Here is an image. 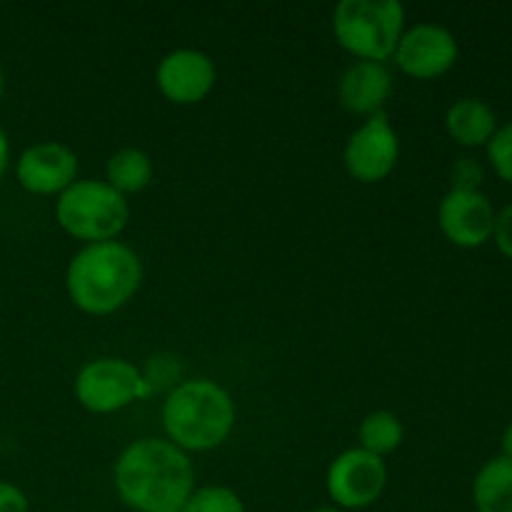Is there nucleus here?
<instances>
[{
	"label": "nucleus",
	"instance_id": "f257e3e1",
	"mask_svg": "<svg viewBox=\"0 0 512 512\" xmlns=\"http://www.w3.org/2000/svg\"><path fill=\"white\" fill-rule=\"evenodd\" d=\"M113 485L133 512H180L195 490L193 460L170 440L140 438L115 460Z\"/></svg>",
	"mask_w": 512,
	"mask_h": 512
},
{
	"label": "nucleus",
	"instance_id": "f03ea898",
	"mask_svg": "<svg viewBox=\"0 0 512 512\" xmlns=\"http://www.w3.org/2000/svg\"><path fill=\"white\" fill-rule=\"evenodd\" d=\"M143 260L120 240L83 245L65 270V290L80 313L110 315L130 303L143 285Z\"/></svg>",
	"mask_w": 512,
	"mask_h": 512
},
{
	"label": "nucleus",
	"instance_id": "7ed1b4c3",
	"mask_svg": "<svg viewBox=\"0 0 512 512\" xmlns=\"http://www.w3.org/2000/svg\"><path fill=\"white\" fill-rule=\"evenodd\" d=\"M235 415V400L223 385L208 378L183 380L165 395V440L183 453H208L230 438Z\"/></svg>",
	"mask_w": 512,
	"mask_h": 512
},
{
	"label": "nucleus",
	"instance_id": "20e7f679",
	"mask_svg": "<svg viewBox=\"0 0 512 512\" xmlns=\"http://www.w3.org/2000/svg\"><path fill=\"white\" fill-rule=\"evenodd\" d=\"M333 33L355 60L385 63L405 33V5L400 0H340L333 10Z\"/></svg>",
	"mask_w": 512,
	"mask_h": 512
},
{
	"label": "nucleus",
	"instance_id": "39448f33",
	"mask_svg": "<svg viewBox=\"0 0 512 512\" xmlns=\"http://www.w3.org/2000/svg\"><path fill=\"white\" fill-rule=\"evenodd\" d=\"M55 220L80 243H108L128 225L130 203L105 180L78 178L55 200Z\"/></svg>",
	"mask_w": 512,
	"mask_h": 512
},
{
	"label": "nucleus",
	"instance_id": "423d86ee",
	"mask_svg": "<svg viewBox=\"0 0 512 512\" xmlns=\"http://www.w3.org/2000/svg\"><path fill=\"white\" fill-rule=\"evenodd\" d=\"M75 400L93 415H110L153 393L148 378L125 358H98L75 375Z\"/></svg>",
	"mask_w": 512,
	"mask_h": 512
},
{
	"label": "nucleus",
	"instance_id": "0eeeda50",
	"mask_svg": "<svg viewBox=\"0 0 512 512\" xmlns=\"http://www.w3.org/2000/svg\"><path fill=\"white\" fill-rule=\"evenodd\" d=\"M388 488V465L363 448L340 453L325 473V490L335 508L365 510L378 503Z\"/></svg>",
	"mask_w": 512,
	"mask_h": 512
},
{
	"label": "nucleus",
	"instance_id": "6e6552de",
	"mask_svg": "<svg viewBox=\"0 0 512 512\" xmlns=\"http://www.w3.org/2000/svg\"><path fill=\"white\" fill-rule=\"evenodd\" d=\"M400 160V138L388 113L370 115L350 133L343 148V165L363 185L383 183Z\"/></svg>",
	"mask_w": 512,
	"mask_h": 512
},
{
	"label": "nucleus",
	"instance_id": "1a4fd4ad",
	"mask_svg": "<svg viewBox=\"0 0 512 512\" xmlns=\"http://www.w3.org/2000/svg\"><path fill=\"white\" fill-rule=\"evenodd\" d=\"M458 55V40L445 25L418 23L405 28L393 60L400 73L408 78L435 80L453 70Z\"/></svg>",
	"mask_w": 512,
	"mask_h": 512
},
{
	"label": "nucleus",
	"instance_id": "9d476101",
	"mask_svg": "<svg viewBox=\"0 0 512 512\" xmlns=\"http://www.w3.org/2000/svg\"><path fill=\"white\" fill-rule=\"evenodd\" d=\"M495 218L498 210L483 190H448L438 205L440 233L465 250L483 248L493 240Z\"/></svg>",
	"mask_w": 512,
	"mask_h": 512
},
{
	"label": "nucleus",
	"instance_id": "9b49d317",
	"mask_svg": "<svg viewBox=\"0 0 512 512\" xmlns=\"http://www.w3.org/2000/svg\"><path fill=\"white\" fill-rule=\"evenodd\" d=\"M218 80L213 58L203 50L175 48L160 58L155 85L173 105H195L208 98Z\"/></svg>",
	"mask_w": 512,
	"mask_h": 512
},
{
	"label": "nucleus",
	"instance_id": "f8f14e48",
	"mask_svg": "<svg viewBox=\"0 0 512 512\" xmlns=\"http://www.w3.org/2000/svg\"><path fill=\"white\" fill-rule=\"evenodd\" d=\"M15 178L33 195H60L78 180V155L70 145L43 140L20 153Z\"/></svg>",
	"mask_w": 512,
	"mask_h": 512
},
{
	"label": "nucleus",
	"instance_id": "ddd939ff",
	"mask_svg": "<svg viewBox=\"0 0 512 512\" xmlns=\"http://www.w3.org/2000/svg\"><path fill=\"white\" fill-rule=\"evenodd\" d=\"M393 93V73L385 63H373V60H355L343 70L338 80V100L348 113L370 115L385 113Z\"/></svg>",
	"mask_w": 512,
	"mask_h": 512
},
{
	"label": "nucleus",
	"instance_id": "4468645a",
	"mask_svg": "<svg viewBox=\"0 0 512 512\" xmlns=\"http://www.w3.org/2000/svg\"><path fill=\"white\" fill-rule=\"evenodd\" d=\"M445 130L463 148H485L498 130V115L483 98L465 95L445 110Z\"/></svg>",
	"mask_w": 512,
	"mask_h": 512
},
{
	"label": "nucleus",
	"instance_id": "2eb2a0df",
	"mask_svg": "<svg viewBox=\"0 0 512 512\" xmlns=\"http://www.w3.org/2000/svg\"><path fill=\"white\" fill-rule=\"evenodd\" d=\"M153 175V158L145 150L133 148V145L115 150L108 163H105V183L118 190L120 195H125V198L143 193L153 183Z\"/></svg>",
	"mask_w": 512,
	"mask_h": 512
},
{
	"label": "nucleus",
	"instance_id": "dca6fc26",
	"mask_svg": "<svg viewBox=\"0 0 512 512\" xmlns=\"http://www.w3.org/2000/svg\"><path fill=\"white\" fill-rule=\"evenodd\" d=\"M473 503L478 512H512V460H488L473 480Z\"/></svg>",
	"mask_w": 512,
	"mask_h": 512
},
{
	"label": "nucleus",
	"instance_id": "f3484780",
	"mask_svg": "<svg viewBox=\"0 0 512 512\" xmlns=\"http://www.w3.org/2000/svg\"><path fill=\"white\" fill-rule=\"evenodd\" d=\"M358 440L360 448L385 460V455L395 453V450L403 445L405 425L403 420L395 413H390V410H373V413L365 415L363 423H360Z\"/></svg>",
	"mask_w": 512,
	"mask_h": 512
},
{
	"label": "nucleus",
	"instance_id": "a211bd4d",
	"mask_svg": "<svg viewBox=\"0 0 512 512\" xmlns=\"http://www.w3.org/2000/svg\"><path fill=\"white\" fill-rule=\"evenodd\" d=\"M180 512H245V503L233 488L225 485H203L190 493Z\"/></svg>",
	"mask_w": 512,
	"mask_h": 512
},
{
	"label": "nucleus",
	"instance_id": "6ab92c4d",
	"mask_svg": "<svg viewBox=\"0 0 512 512\" xmlns=\"http://www.w3.org/2000/svg\"><path fill=\"white\" fill-rule=\"evenodd\" d=\"M485 150H488V160L498 178L512 185V123L498 125Z\"/></svg>",
	"mask_w": 512,
	"mask_h": 512
},
{
	"label": "nucleus",
	"instance_id": "aec40b11",
	"mask_svg": "<svg viewBox=\"0 0 512 512\" xmlns=\"http://www.w3.org/2000/svg\"><path fill=\"white\" fill-rule=\"evenodd\" d=\"M483 180V165L468 155L455 160L453 168H450V190H480Z\"/></svg>",
	"mask_w": 512,
	"mask_h": 512
},
{
	"label": "nucleus",
	"instance_id": "412c9836",
	"mask_svg": "<svg viewBox=\"0 0 512 512\" xmlns=\"http://www.w3.org/2000/svg\"><path fill=\"white\" fill-rule=\"evenodd\" d=\"M495 245H498L500 253L505 258L512 260V203L505 205L503 210L495 218V233H493Z\"/></svg>",
	"mask_w": 512,
	"mask_h": 512
},
{
	"label": "nucleus",
	"instance_id": "4be33fe9",
	"mask_svg": "<svg viewBox=\"0 0 512 512\" xmlns=\"http://www.w3.org/2000/svg\"><path fill=\"white\" fill-rule=\"evenodd\" d=\"M30 503L28 495L15 483L0 480V512H28Z\"/></svg>",
	"mask_w": 512,
	"mask_h": 512
},
{
	"label": "nucleus",
	"instance_id": "5701e85b",
	"mask_svg": "<svg viewBox=\"0 0 512 512\" xmlns=\"http://www.w3.org/2000/svg\"><path fill=\"white\" fill-rule=\"evenodd\" d=\"M10 163V148H8V138H5L3 128H0V180H3L5 170H8Z\"/></svg>",
	"mask_w": 512,
	"mask_h": 512
},
{
	"label": "nucleus",
	"instance_id": "b1692460",
	"mask_svg": "<svg viewBox=\"0 0 512 512\" xmlns=\"http://www.w3.org/2000/svg\"><path fill=\"white\" fill-rule=\"evenodd\" d=\"M500 445H503V458L512 460V423L505 428L503 433V440H500Z\"/></svg>",
	"mask_w": 512,
	"mask_h": 512
},
{
	"label": "nucleus",
	"instance_id": "393cba45",
	"mask_svg": "<svg viewBox=\"0 0 512 512\" xmlns=\"http://www.w3.org/2000/svg\"><path fill=\"white\" fill-rule=\"evenodd\" d=\"M310 512H345V510H340V508H315V510H310Z\"/></svg>",
	"mask_w": 512,
	"mask_h": 512
},
{
	"label": "nucleus",
	"instance_id": "a878e982",
	"mask_svg": "<svg viewBox=\"0 0 512 512\" xmlns=\"http://www.w3.org/2000/svg\"><path fill=\"white\" fill-rule=\"evenodd\" d=\"M3 90H5V75H3V68H0V98H3Z\"/></svg>",
	"mask_w": 512,
	"mask_h": 512
}]
</instances>
